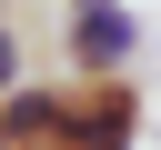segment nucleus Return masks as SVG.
Returning <instances> with one entry per match:
<instances>
[{
    "instance_id": "nucleus-1",
    "label": "nucleus",
    "mask_w": 161,
    "mask_h": 150,
    "mask_svg": "<svg viewBox=\"0 0 161 150\" xmlns=\"http://www.w3.org/2000/svg\"><path fill=\"white\" fill-rule=\"evenodd\" d=\"M141 20L131 0H60V80H131Z\"/></svg>"
},
{
    "instance_id": "nucleus-2",
    "label": "nucleus",
    "mask_w": 161,
    "mask_h": 150,
    "mask_svg": "<svg viewBox=\"0 0 161 150\" xmlns=\"http://www.w3.org/2000/svg\"><path fill=\"white\" fill-rule=\"evenodd\" d=\"M70 150H141V80H70Z\"/></svg>"
},
{
    "instance_id": "nucleus-3",
    "label": "nucleus",
    "mask_w": 161,
    "mask_h": 150,
    "mask_svg": "<svg viewBox=\"0 0 161 150\" xmlns=\"http://www.w3.org/2000/svg\"><path fill=\"white\" fill-rule=\"evenodd\" d=\"M70 120V80H20L0 90V150H50Z\"/></svg>"
},
{
    "instance_id": "nucleus-4",
    "label": "nucleus",
    "mask_w": 161,
    "mask_h": 150,
    "mask_svg": "<svg viewBox=\"0 0 161 150\" xmlns=\"http://www.w3.org/2000/svg\"><path fill=\"white\" fill-rule=\"evenodd\" d=\"M50 150H70V140H50Z\"/></svg>"
}]
</instances>
